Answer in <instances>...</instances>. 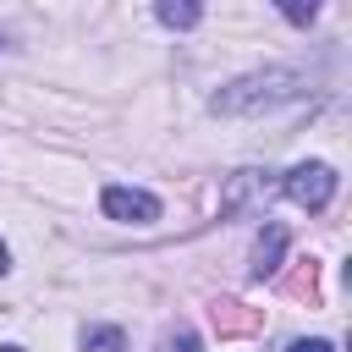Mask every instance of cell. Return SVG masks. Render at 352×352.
<instances>
[{
	"mask_svg": "<svg viewBox=\"0 0 352 352\" xmlns=\"http://www.w3.org/2000/svg\"><path fill=\"white\" fill-rule=\"evenodd\" d=\"M286 352H336L330 341H297V346H286Z\"/></svg>",
	"mask_w": 352,
	"mask_h": 352,
	"instance_id": "cell-9",
	"label": "cell"
},
{
	"mask_svg": "<svg viewBox=\"0 0 352 352\" xmlns=\"http://www.w3.org/2000/svg\"><path fill=\"white\" fill-rule=\"evenodd\" d=\"M297 77L292 72H253V77H236L214 94V110L220 116H253V110H270L280 99H297Z\"/></svg>",
	"mask_w": 352,
	"mask_h": 352,
	"instance_id": "cell-1",
	"label": "cell"
},
{
	"mask_svg": "<svg viewBox=\"0 0 352 352\" xmlns=\"http://www.w3.org/2000/svg\"><path fill=\"white\" fill-rule=\"evenodd\" d=\"M286 198H292L297 209H308V214H314V209H324V204L336 198V170H330V165H319V160H314V165L286 170Z\"/></svg>",
	"mask_w": 352,
	"mask_h": 352,
	"instance_id": "cell-2",
	"label": "cell"
},
{
	"mask_svg": "<svg viewBox=\"0 0 352 352\" xmlns=\"http://www.w3.org/2000/svg\"><path fill=\"white\" fill-rule=\"evenodd\" d=\"M160 352H198V336H192V330H170V336L160 341Z\"/></svg>",
	"mask_w": 352,
	"mask_h": 352,
	"instance_id": "cell-8",
	"label": "cell"
},
{
	"mask_svg": "<svg viewBox=\"0 0 352 352\" xmlns=\"http://www.w3.org/2000/svg\"><path fill=\"white\" fill-rule=\"evenodd\" d=\"M275 6H280V16H286V22H297V28H308V22L324 11V0H275Z\"/></svg>",
	"mask_w": 352,
	"mask_h": 352,
	"instance_id": "cell-7",
	"label": "cell"
},
{
	"mask_svg": "<svg viewBox=\"0 0 352 352\" xmlns=\"http://www.w3.org/2000/svg\"><path fill=\"white\" fill-rule=\"evenodd\" d=\"M82 352H126V336L116 324H88L82 330Z\"/></svg>",
	"mask_w": 352,
	"mask_h": 352,
	"instance_id": "cell-5",
	"label": "cell"
},
{
	"mask_svg": "<svg viewBox=\"0 0 352 352\" xmlns=\"http://www.w3.org/2000/svg\"><path fill=\"white\" fill-rule=\"evenodd\" d=\"M99 204H104L110 220H126V226H148V220H160V198L143 192V187H104Z\"/></svg>",
	"mask_w": 352,
	"mask_h": 352,
	"instance_id": "cell-3",
	"label": "cell"
},
{
	"mask_svg": "<svg viewBox=\"0 0 352 352\" xmlns=\"http://www.w3.org/2000/svg\"><path fill=\"white\" fill-rule=\"evenodd\" d=\"M6 270H11V248L0 242V275H6Z\"/></svg>",
	"mask_w": 352,
	"mask_h": 352,
	"instance_id": "cell-10",
	"label": "cell"
},
{
	"mask_svg": "<svg viewBox=\"0 0 352 352\" xmlns=\"http://www.w3.org/2000/svg\"><path fill=\"white\" fill-rule=\"evenodd\" d=\"M0 352H22V346H0Z\"/></svg>",
	"mask_w": 352,
	"mask_h": 352,
	"instance_id": "cell-11",
	"label": "cell"
},
{
	"mask_svg": "<svg viewBox=\"0 0 352 352\" xmlns=\"http://www.w3.org/2000/svg\"><path fill=\"white\" fill-rule=\"evenodd\" d=\"M204 16V0H160V22L165 28H192Z\"/></svg>",
	"mask_w": 352,
	"mask_h": 352,
	"instance_id": "cell-6",
	"label": "cell"
},
{
	"mask_svg": "<svg viewBox=\"0 0 352 352\" xmlns=\"http://www.w3.org/2000/svg\"><path fill=\"white\" fill-rule=\"evenodd\" d=\"M280 253H286V226L270 220V226L258 231V248H253V275H258V280L275 275V270H280Z\"/></svg>",
	"mask_w": 352,
	"mask_h": 352,
	"instance_id": "cell-4",
	"label": "cell"
}]
</instances>
